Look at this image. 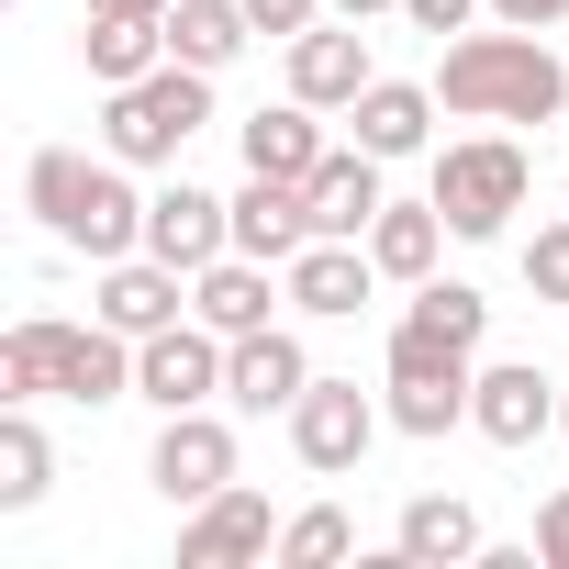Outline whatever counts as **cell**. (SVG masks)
Listing matches in <instances>:
<instances>
[{
	"label": "cell",
	"instance_id": "6da1fadb",
	"mask_svg": "<svg viewBox=\"0 0 569 569\" xmlns=\"http://www.w3.org/2000/svg\"><path fill=\"white\" fill-rule=\"evenodd\" d=\"M23 212H34L68 257H90V268H112V257L146 246V190L123 179L112 146H101V157H79V146H34V168H23Z\"/></svg>",
	"mask_w": 569,
	"mask_h": 569
},
{
	"label": "cell",
	"instance_id": "7a4b0ae2",
	"mask_svg": "<svg viewBox=\"0 0 569 569\" xmlns=\"http://www.w3.org/2000/svg\"><path fill=\"white\" fill-rule=\"evenodd\" d=\"M436 101L458 123H558L569 112V68L547 57V34L502 23V34H458L436 57Z\"/></svg>",
	"mask_w": 569,
	"mask_h": 569
},
{
	"label": "cell",
	"instance_id": "3957f363",
	"mask_svg": "<svg viewBox=\"0 0 569 569\" xmlns=\"http://www.w3.org/2000/svg\"><path fill=\"white\" fill-rule=\"evenodd\" d=\"M212 123V68H146V79H123L112 101H101V146L123 157V168H179V146Z\"/></svg>",
	"mask_w": 569,
	"mask_h": 569
},
{
	"label": "cell",
	"instance_id": "277c9868",
	"mask_svg": "<svg viewBox=\"0 0 569 569\" xmlns=\"http://www.w3.org/2000/svg\"><path fill=\"white\" fill-rule=\"evenodd\" d=\"M525 190H536V157H525L513 134H458V146H436V212H447L458 246H491V234L525 212Z\"/></svg>",
	"mask_w": 569,
	"mask_h": 569
},
{
	"label": "cell",
	"instance_id": "5b68a950",
	"mask_svg": "<svg viewBox=\"0 0 569 569\" xmlns=\"http://www.w3.org/2000/svg\"><path fill=\"white\" fill-rule=\"evenodd\" d=\"M380 425H391V402H369L358 380H325V369H313V391L291 402V458L325 469V480H347V469L380 447Z\"/></svg>",
	"mask_w": 569,
	"mask_h": 569
},
{
	"label": "cell",
	"instance_id": "8992f818",
	"mask_svg": "<svg viewBox=\"0 0 569 569\" xmlns=\"http://www.w3.org/2000/svg\"><path fill=\"white\" fill-rule=\"evenodd\" d=\"M134 402H157V413L223 402V336H212L201 313H179L168 336H146V347H134Z\"/></svg>",
	"mask_w": 569,
	"mask_h": 569
},
{
	"label": "cell",
	"instance_id": "52a82bcc",
	"mask_svg": "<svg viewBox=\"0 0 569 569\" xmlns=\"http://www.w3.org/2000/svg\"><path fill=\"white\" fill-rule=\"evenodd\" d=\"M279 291H291V313H313V325H347L380 291V257H369V234H313L291 268H279Z\"/></svg>",
	"mask_w": 569,
	"mask_h": 569
},
{
	"label": "cell",
	"instance_id": "ba28073f",
	"mask_svg": "<svg viewBox=\"0 0 569 569\" xmlns=\"http://www.w3.org/2000/svg\"><path fill=\"white\" fill-rule=\"evenodd\" d=\"M469 436H491V447L558 436V380H547L536 358H480V380H469Z\"/></svg>",
	"mask_w": 569,
	"mask_h": 569
},
{
	"label": "cell",
	"instance_id": "9c48e42d",
	"mask_svg": "<svg viewBox=\"0 0 569 569\" xmlns=\"http://www.w3.org/2000/svg\"><path fill=\"white\" fill-rule=\"evenodd\" d=\"M146 480H157L179 513H190V502H212V491L234 480V425H223L212 402H201V413H168V425H157V447H146Z\"/></svg>",
	"mask_w": 569,
	"mask_h": 569
},
{
	"label": "cell",
	"instance_id": "30bf717a",
	"mask_svg": "<svg viewBox=\"0 0 569 569\" xmlns=\"http://www.w3.org/2000/svg\"><path fill=\"white\" fill-rule=\"evenodd\" d=\"M246 558H279V513H268V491L223 480L212 502H190V525H179V569H246Z\"/></svg>",
	"mask_w": 569,
	"mask_h": 569
},
{
	"label": "cell",
	"instance_id": "8fae6325",
	"mask_svg": "<svg viewBox=\"0 0 569 569\" xmlns=\"http://www.w3.org/2000/svg\"><path fill=\"white\" fill-rule=\"evenodd\" d=\"M146 257H168V268H212V257H234V201H212L201 179H168V190H146Z\"/></svg>",
	"mask_w": 569,
	"mask_h": 569
},
{
	"label": "cell",
	"instance_id": "7c38bea8",
	"mask_svg": "<svg viewBox=\"0 0 569 569\" xmlns=\"http://www.w3.org/2000/svg\"><path fill=\"white\" fill-rule=\"evenodd\" d=\"M313 391V358L291 325H257V336H223V402L234 413H291Z\"/></svg>",
	"mask_w": 569,
	"mask_h": 569
},
{
	"label": "cell",
	"instance_id": "4fadbf2b",
	"mask_svg": "<svg viewBox=\"0 0 569 569\" xmlns=\"http://www.w3.org/2000/svg\"><path fill=\"white\" fill-rule=\"evenodd\" d=\"M90 313H101L112 336H134V347H146V336H168V325L190 313V268H168V257H146V246H134V257H112V268H101V302H90Z\"/></svg>",
	"mask_w": 569,
	"mask_h": 569
},
{
	"label": "cell",
	"instance_id": "5bb4252c",
	"mask_svg": "<svg viewBox=\"0 0 569 569\" xmlns=\"http://www.w3.org/2000/svg\"><path fill=\"white\" fill-rule=\"evenodd\" d=\"M234 246L268 257V268H291V257L313 246V179H268V168H246V190H234Z\"/></svg>",
	"mask_w": 569,
	"mask_h": 569
},
{
	"label": "cell",
	"instance_id": "9a60e30c",
	"mask_svg": "<svg viewBox=\"0 0 569 569\" xmlns=\"http://www.w3.org/2000/svg\"><path fill=\"white\" fill-rule=\"evenodd\" d=\"M380 79V57H369V34L336 12V23H313V34H291V90L313 101V112H347L358 90Z\"/></svg>",
	"mask_w": 569,
	"mask_h": 569
},
{
	"label": "cell",
	"instance_id": "2e32d148",
	"mask_svg": "<svg viewBox=\"0 0 569 569\" xmlns=\"http://www.w3.org/2000/svg\"><path fill=\"white\" fill-rule=\"evenodd\" d=\"M436 79H369L358 101H347V123H358V146L369 157H425L436 146Z\"/></svg>",
	"mask_w": 569,
	"mask_h": 569
},
{
	"label": "cell",
	"instance_id": "e0dca14e",
	"mask_svg": "<svg viewBox=\"0 0 569 569\" xmlns=\"http://www.w3.org/2000/svg\"><path fill=\"white\" fill-rule=\"evenodd\" d=\"M68 358H79V325L23 313L0 336V402H68Z\"/></svg>",
	"mask_w": 569,
	"mask_h": 569
},
{
	"label": "cell",
	"instance_id": "ac0fdd59",
	"mask_svg": "<svg viewBox=\"0 0 569 569\" xmlns=\"http://www.w3.org/2000/svg\"><path fill=\"white\" fill-rule=\"evenodd\" d=\"M279 302H291V291H268V257H246V246H234V257H212V268L190 279V313H201L212 336H257Z\"/></svg>",
	"mask_w": 569,
	"mask_h": 569
},
{
	"label": "cell",
	"instance_id": "d6986e66",
	"mask_svg": "<svg viewBox=\"0 0 569 569\" xmlns=\"http://www.w3.org/2000/svg\"><path fill=\"white\" fill-rule=\"evenodd\" d=\"M391 157H369V146H336L325 168H313V234H369L380 223V201H391V179H380Z\"/></svg>",
	"mask_w": 569,
	"mask_h": 569
},
{
	"label": "cell",
	"instance_id": "ffe728a7",
	"mask_svg": "<svg viewBox=\"0 0 569 569\" xmlns=\"http://www.w3.org/2000/svg\"><path fill=\"white\" fill-rule=\"evenodd\" d=\"M234 146H246V168H268V179H313V168L336 157V146H325V112H313L302 90L279 101V112H246V134H234Z\"/></svg>",
	"mask_w": 569,
	"mask_h": 569
},
{
	"label": "cell",
	"instance_id": "44dd1931",
	"mask_svg": "<svg viewBox=\"0 0 569 569\" xmlns=\"http://www.w3.org/2000/svg\"><path fill=\"white\" fill-rule=\"evenodd\" d=\"M480 547L491 536H480V513L458 491H413L402 525H391V558H413V569H447V558H480Z\"/></svg>",
	"mask_w": 569,
	"mask_h": 569
},
{
	"label": "cell",
	"instance_id": "7402d4cb",
	"mask_svg": "<svg viewBox=\"0 0 569 569\" xmlns=\"http://www.w3.org/2000/svg\"><path fill=\"white\" fill-rule=\"evenodd\" d=\"M369 257H380V279H436V257H447V212H436V190L425 201H380V223H369Z\"/></svg>",
	"mask_w": 569,
	"mask_h": 569
},
{
	"label": "cell",
	"instance_id": "603a6c76",
	"mask_svg": "<svg viewBox=\"0 0 569 569\" xmlns=\"http://www.w3.org/2000/svg\"><path fill=\"white\" fill-rule=\"evenodd\" d=\"M79 57H90L101 90H123V79L168 68V23H146V12H79Z\"/></svg>",
	"mask_w": 569,
	"mask_h": 569
},
{
	"label": "cell",
	"instance_id": "cb8c5ba5",
	"mask_svg": "<svg viewBox=\"0 0 569 569\" xmlns=\"http://www.w3.org/2000/svg\"><path fill=\"white\" fill-rule=\"evenodd\" d=\"M246 34H257L246 0H168V57H179V68H212V79H223V68L246 57Z\"/></svg>",
	"mask_w": 569,
	"mask_h": 569
},
{
	"label": "cell",
	"instance_id": "d4e9b609",
	"mask_svg": "<svg viewBox=\"0 0 569 569\" xmlns=\"http://www.w3.org/2000/svg\"><path fill=\"white\" fill-rule=\"evenodd\" d=\"M46 480H57V447H46L34 402H12V413H0V513H34Z\"/></svg>",
	"mask_w": 569,
	"mask_h": 569
},
{
	"label": "cell",
	"instance_id": "484cf974",
	"mask_svg": "<svg viewBox=\"0 0 569 569\" xmlns=\"http://www.w3.org/2000/svg\"><path fill=\"white\" fill-rule=\"evenodd\" d=\"M413 325H436V336L480 347V336H491V302L469 291V279H413Z\"/></svg>",
	"mask_w": 569,
	"mask_h": 569
},
{
	"label": "cell",
	"instance_id": "4316f807",
	"mask_svg": "<svg viewBox=\"0 0 569 569\" xmlns=\"http://www.w3.org/2000/svg\"><path fill=\"white\" fill-rule=\"evenodd\" d=\"M358 547V525L336 513V502H313V513H291V525H279V558H291V569H336Z\"/></svg>",
	"mask_w": 569,
	"mask_h": 569
},
{
	"label": "cell",
	"instance_id": "83f0119b",
	"mask_svg": "<svg viewBox=\"0 0 569 569\" xmlns=\"http://www.w3.org/2000/svg\"><path fill=\"white\" fill-rule=\"evenodd\" d=\"M525 291L536 302H569V223H536L525 234Z\"/></svg>",
	"mask_w": 569,
	"mask_h": 569
},
{
	"label": "cell",
	"instance_id": "f1b7e54d",
	"mask_svg": "<svg viewBox=\"0 0 569 569\" xmlns=\"http://www.w3.org/2000/svg\"><path fill=\"white\" fill-rule=\"evenodd\" d=\"M325 12H336V0H246V23H257V34H279V46H291V34H313Z\"/></svg>",
	"mask_w": 569,
	"mask_h": 569
},
{
	"label": "cell",
	"instance_id": "f546056e",
	"mask_svg": "<svg viewBox=\"0 0 569 569\" xmlns=\"http://www.w3.org/2000/svg\"><path fill=\"white\" fill-rule=\"evenodd\" d=\"M480 12H491V0H402V23H413V34H436V46H447V34H469Z\"/></svg>",
	"mask_w": 569,
	"mask_h": 569
},
{
	"label": "cell",
	"instance_id": "4dcf8cb0",
	"mask_svg": "<svg viewBox=\"0 0 569 569\" xmlns=\"http://www.w3.org/2000/svg\"><path fill=\"white\" fill-rule=\"evenodd\" d=\"M536 558H547V569H569V491H547V502H536Z\"/></svg>",
	"mask_w": 569,
	"mask_h": 569
},
{
	"label": "cell",
	"instance_id": "1f68e13d",
	"mask_svg": "<svg viewBox=\"0 0 569 569\" xmlns=\"http://www.w3.org/2000/svg\"><path fill=\"white\" fill-rule=\"evenodd\" d=\"M491 23H525V34H547V23H569V0H491Z\"/></svg>",
	"mask_w": 569,
	"mask_h": 569
},
{
	"label": "cell",
	"instance_id": "d6a6232c",
	"mask_svg": "<svg viewBox=\"0 0 569 569\" xmlns=\"http://www.w3.org/2000/svg\"><path fill=\"white\" fill-rule=\"evenodd\" d=\"M79 12H146V23H168V0H79Z\"/></svg>",
	"mask_w": 569,
	"mask_h": 569
},
{
	"label": "cell",
	"instance_id": "836d02e7",
	"mask_svg": "<svg viewBox=\"0 0 569 569\" xmlns=\"http://www.w3.org/2000/svg\"><path fill=\"white\" fill-rule=\"evenodd\" d=\"M336 12H347V23H380V12H402V0H336Z\"/></svg>",
	"mask_w": 569,
	"mask_h": 569
},
{
	"label": "cell",
	"instance_id": "e575fe53",
	"mask_svg": "<svg viewBox=\"0 0 569 569\" xmlns=\"http://www.w3.org/2000/svg\"><path fill=\"white\" fill-rule=\"evenodd\" d=\"M558 436H569V391H558Z\"/></svg>",
	"mask_w": 569,
	"mask_h": 569
}]
</instances>
